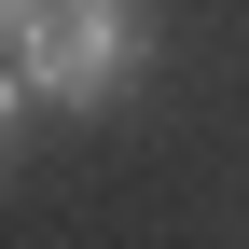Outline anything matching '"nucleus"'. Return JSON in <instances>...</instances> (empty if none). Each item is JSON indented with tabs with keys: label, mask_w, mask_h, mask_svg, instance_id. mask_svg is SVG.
Here are the masks:
<instances>
[{
	"label": "nucleus",
	"mask_w": 249,
	"mask_h": 249,
	"mask_svg": "<svg viewBox=\"0 0 249 249\" xmlns=\"http://www.w3.org/2000/svg\"><path fill=\"white\" fill-rule=\"evenodd\" d=\"M28 14H42V0H0V55H14V42H28Z\"/></svg>",
	"instance_id": "3"
},
{
	"label": "nucleus",
	"mask_w": 249,
	"mask_h": 249,
	"mask_svg": "<svg viewBox=\"0 0 249 249\" xmlns=\"http://www.w3.org/2000/svg\"><path fill=\"white\" fill-rule=\"evenodd\" d=\"M139 55H152L139 0H42L28 42H14V70L42 83V97H70V111H111L124 83H139Z\"/></svg>",
	"instance_id": "1"
},
{
	"label": "nucleus",
	"mask_w": 249,
	"mask_h": 249,
	"mask_svg": "<svg viewBox=\"0 0 249 249\" xmlns=\"http://www.w3.org/2000/svg\"><path fill=\"white\" fill-rule=\"evenodd\" d=\"M28 97H42V83H28L14 55H0V152H14V124H28Z\"/></svg>",
	"instance_id": "2"
}]
</instances>
